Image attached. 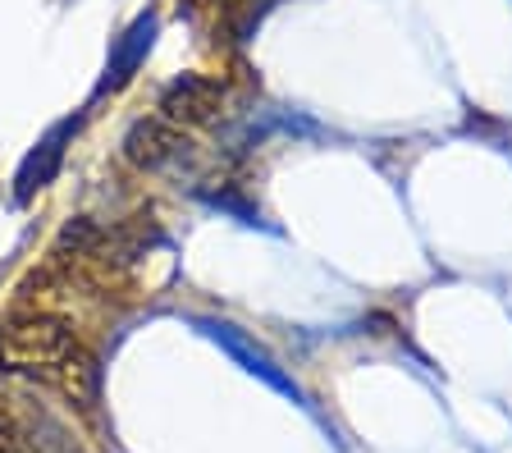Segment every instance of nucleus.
Returning a JSON list of instances; mask_svg holds the SVG:
<instances>
[{"instance_id":"1","label":"nucleus","mask_w":512,"mask_h":453,"mask_svg":"<svg viewBox=\"0 0 512 453\" xmlns=\"http://www.w3.org/2000/svg\"><path fill=\"white\" fill-rule=\"evenodd\" d=\"M0 371L51 380L83 403L96 394V362L83 353L74 325L46 312L0 321Z\"/></svg>"},{"instance_id":"2","label":"nucleus","mask_w":512,"mask_h":453,"mask_svg":"<svg viewBox=\"0 0 512 453\" xmlns=\"http://www.w3.org/2000/svg\"><path fill=\"white\" fill-rule=\"evenodd\" d=\"M224 101H229L224 83L206 74H183L160 92V119H170L174 129H206V124H220Z\"/></svg>"},{"instance_id":"3","label":"nucleus","mask_w":512,"mask_h":453,"mask_svg":"<svg viewBox=\"0 0 512 453\" xmlns=\"http://www.w3.org/2000/svg\"><path fill=\"white\" fill-rule=\"evenodd\" d=\"M10 421L14 431H19V444L28 453H87L78 444V435L69 431V421L60 412H51L42 399H32V394H10Z\"/></svg>"},{"instance_id":"4","label":"nucleus","mask_w":512,"mask_h":453,"mask_svg":"<svg viewBox=\"0 0 512 453\" xmlns=\"http://www.w3.org/2000/svg\"><path fill=\"white\" fill-rule=\"evenodd\" d=\"M192 142L183 138V129H174L170 119H138L133 129L124 133V161L142 174H160V170H174V165L188 156Z\"/></svg>"},{"instance_id":"5","label":"nucleus","mask_w":512,"mask_h":453,"mask_svg":"<svg viewBox=\"0 0 512 453\" xmlns=\"http://www.w3.org/2000/svg\"><path fill=\"white\" fill-rule=\"evenodd\" d=\"M74 133H78V119H60V124H51L42 138L32 142V151L19 161V174H14V202H32L42 188L55 184V174H60L64 151H69Z\"/></svg>"},{"instance_id":"6","label":"nucleus","mask_w":512,"mask_h":453,"mask_svg":"<svg viewBox=\"0 0 512 453\" xmlns=\"http://www.w3.org/2000/svg\"><path fill=\"white\" fill-rule=\"evenodd\" d=\"M156 28H160L156 10H142L138 19L115 37V46H110V55H106V74H101V83H96V97H106V92H119L124 83H133V74L147 65L151 42H156Z\"/></svg>"},{"instance_id":"7","label":"nucleus","mask_w":512,"mask_h":453,"mask_svg":"<svg viewBox=\"0 0 512 453\" xmlns=\"http://www.w3.org/2000/svg\"><path fill=\"white\" fill-rule=\"evenodd\" d=\"M197 325H202L206 335H211L215 344L224 348V353L234 357V362H243V367L252 371V376H261V380H266V385H275L279 394H293V399H302V394H298V385H293V380H288L284 371L275 367V357H270L261 344H252V339H247L243 330H238V325H229V321H197Z\"/></svg>"},{"instance_id":"8","label":"nucleus","mask_w":512,"mask_h":453,"mask_svg":"<svg viewBox=\"0 0 512 453\" xmlns=\"http://www.w3.org/2000/svg\"><path fill=\"white\" fill-rule=\"evenodd\" d=\"M0 453H23V444L14 440V431L5 426V421H0Z\"/></svg>"}]
</instances>
